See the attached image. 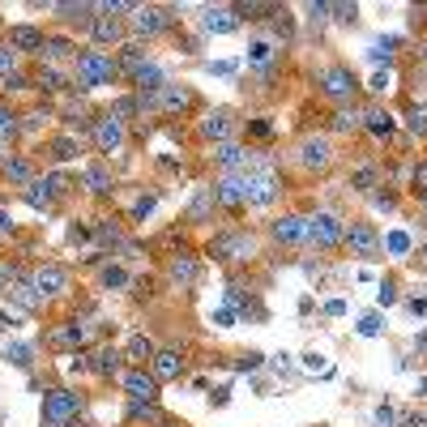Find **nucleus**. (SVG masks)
Listing matches in <instances>:
<instances>
[{
	"instance_id": "obj_34",
	"label": "nucleus",
	"mask_w": 427,
	"mask_h": 427,
	"mask_svg": "<svg viewBox=\"0 0 427 427\" xmlns=\"http://www.w3.org/2000/svg\"><path fill=\"white\" fill-rule=\"evenodd\" d=\"M38 86H43L47 94H56V90H64V73H60V68H43V73H38Z\"/></svg>"
},
{
	"instance_id": "obj_23",
	"label": "nucleus",
	"mask_w": 427,
	"mask_h": 427,
	"mask_svg": "<svg viewBox=\"0 0 427 427\" xmlns=\"http://www.w3.org/2000/svg\"><path fill=\"white\" fill-rule=\"evenodd\" d=\"M145 64V47H137V43H124L120 47V64L115 68H124V73H137Z\"/></svg>"
},
{
	"instance_id": "obj_53",
	"label": "nucleus",
	"mask_w": 427,
	"mask_h": 427,
	"mask_svg": "<svg viewBox=\"0 0 427 427\" xmlns=\"http://www.w3.org/2000/svg\"><path fill=\"white\" fill-rule=\"evenodd\" d=\"M252 133H257V137H274V124H269V120H252Z\"/></svg>"
},
{
	"instance_id": "obj_31",
	"label": "nucleus",
	"mask_w": 427,
	"mask_h": 427,
	"mask_svg": "<svg viewBox=\"0 0 427 427\" xmlns=\"http://www.w3.org/2000/svg\"><path fill=\"white\" fill-rule=\"evenodd\" d=\"M94 372H98V376H115V372H120V355H115L111 346H107V351H98V359H94Z\"/></svg>"
},
{
	"instance_id": "obj_18",
	"label": "nucleus",
	"mask_w": 427,
	"mask_h": 427,
	"mask_svg": "<svg viewBox=\"0 0 427 427\" xmlns=\"http://www.w3.org/2000/svg\"><path fill=\"white\" fill-rule=\"evenodd\" d=\"M240 21H235V9H210L205 13V30H214V34H231Z\"/></svg>"
},
{
	"instance_id": "obj_42",
	"label": "nucleus",
	"mask_w": 427,
	"mask_h": 427,
	"mask_svg": "<svg viewBox=\"0 0 427 427\" xmlns=\"http://www.w3.org/2000/svg\"><path fill=\"white\" fill-rule=\"evenodd\" d=\"M385 248H389V252H411V235H406V231H393V235L385 240Z\"/></svg>"
},
{
	"instance_id": "obj_3",
	"label": "nucleus",
	"mask_w": 427,
	"mask_h": 427,
	"mask_svg": "<svg viewBox=\"0 0 427 427\" xmlns=\"http://www.w3.org/2000/svg\"><path fill=\"white\" fill-rule=\"evenodd\" d=\"M252 252H257V244H252L248 231H231V235H218V240H214V257H218V261H248Z\"/></svg>"
},
{
	"instance_id": "obj_30",
	"label": "nucleus",
	"mask_w": 427,
	"mask_h": 427,
	"mask_svg": "<svg viewBox=\"0 0 427 427\" xmlns=\"http://www.w3.org/2000/svg\"><path fill=\"white\" fill-rule=\"evenodd\" d=\"M4 175L13 184H30V163L26 158H4Z\"/></svg>"
},
{
	"instance_id": "obj_33",
	"label": "nucleus",
	"mask_w": 427,
	"mask_h": 427,
	"mask_svg": "<svg viewBox=\"0 0 427 427\" xmlns=\"http://www.w3.org/2000/svg\"><path fill=\"white\" fill-rule=\"evenodd\" d=\"M68 51H73V43H68V38H47L38 56H47V60H60V56H68Z\"/></svg>"
},
{
	"instance_id": "obj_26",
	"label": "nucleus",
	"mask_w": 427,
	"mask_h": 427,
	"mask_svg": "<svg viewBox=\"0 0 427 427\" xmlns=\"http://www.w3.org/2000/svg\"><path fill=\"white\" fill-rule=\"evenodd\" d=\"M51 338H56L60 346H81V342H86V325H81V321H68V325H64V329H56Z\"/></svg>"
},
{
	"instance_id": "obj_14",
	"label": "nucleus",
	"mask_w": 427,
	"mask_h": 427,
	"mask_svg": "<svg viewBox=\"0 0 427 427\" xmlns=\"http://www.w3.org/2000/svg\"><path fill=\"white\" fill-rule=\"evenodd\" d=\"M299 163H304V167H317V171L329 167V145H325L321 137H308V141L299 145Z\"/></svg>"
},
{
	"instance_id": "obj_55",
	"label": "nucleus",
	"mask_w": 427,
	"mask_h": 427,
	"mask_svg": "<svg viewBox=\"0 0 427 427\" xmlns=\"http://www.w3.org/2000/svg\"><path fill=\"white\" fill-rule=\"evenodd\" d=\"M98 240H103V244H115V240H120V231H115V227H98Z\"/></svg>"
},
{
	"instance_id": "obj_16",
	"label": "nucleus",
	"mask_w": 427,
	"mask_h": 427,
	"mask_svg": "<svg viewBox=\"0 0 427 427\" xmlns=\"http://www.w3.org/2000/svg\"><path fill=\"white\" fill-rule=\"evenodd\" d=\"M184 372V359L175 351H154V381H175Z\"/></svg>"
},
{
	"instance_id": "obj_52",
	"label": "nucleus",
	"mask_w": 427,
	"mask_h": 427,
	"mask_svg": "<svg viewBox=\"0 0 427 427\" xmlns=\"http://www.w3.org/2000/svg\"><path fill=\"white\" fill-rule=\"evenodd\" d=\"M269 56H274V51H269V43H257V47H252V60H257V64H265Z\"/></svg>"
},
{
	"instance_id": "obj_37",
	"label": "nucleus",
	"mask_w": 427,
	"mask_h": 427,
	"mask_svg": "<svg viewBox=\"0 0 427 427\" xmlns=\"http://www.w3.org/2000/svg\"><path fill=\"white\" fill-rule=\"evenodd\" d=\"M128 415H133V419H154V423H163V415L154 411V402H133Z\"/></svg>"
},
{
	"instance_id": "obj_15",
	"label": "nucleus",
	"mask_w": 427,
	"mask_h": 427,
	"mask_svg": "<svg viewBox=\"0 0 427 427\" xmlns=\"http://www.w3.org/2000/svg\"><path fill=\"white\" fill-rule=\"evenodd\" d=\"M9 299H13L21 312H38V308H43V295H38V287H30V282H13V287H9Z\"/></svg>"
},
{
	"instance_id": "obj_12",
	"label": "nucleus",
	"mask_w": 427,
	"mask_h": 427,
	"mask_svg": "<svg viewBox=\"0 0 427 427\" xmlns=\"http://www.w3.org/2000/svg\"><path fill=\"white\" fill-rule=\"evenodd\" d=\"M34 287H38V295H60V291L68 287V274H64L60 265H43V269L34 274Z\"/></svg>"
},
{
	"instance_id": "obj_51",
	"label": "nucleus",
	"mask_w": 427,
	"mask_h": 427,
	"mask_svg": "<svg viewBox=\"0 0 427 427\" xmlns=\"http://www.w3.org/2000/svg\"><path fill=\"white\" fill-rule=\"evenodd\" d=\"M368 90H372V94H385V90H389V73H376V77H372V86H368Z\"/></svg>"
},
{
	"instance_id": "obj_6",
	"label": "nucleus",
	"mask_w": 427,
	"mask_h": 427,
	"mask_svg": "<svg viewBox=\"0 0 427 427\" xmlns=\"http://www.w3.org/2000/svg\"><path fill=\"white\" fill-rule=\"evenodd\" d=\"M321 90H325L329 98H351V94L359 90V81H355V73H351V68L334 64V68H325V73H321Z\"/></svg>"
},
{
	"instance_id": "obj_24",
	"label": "nucleus",
	"mask_w": 427,
	"mask_h": 427,
	"mask_svg": "<svg viewBox=\"0 0 427 427\" xmlns=\"http://www.w3.org/2000/svg\"><path fill=\"white\" fill-rule=\"evenodd\" d=\"M158 94H163V107H167V111H188V107H192V94H188V90H175V86H163Z\"/></svg>"
},
{
	"instance_id": "obj_22",
	"label": "nucleus",
	"mask_w": 427,
	"mask_h": 427,
	"mask_svg": "<svg viewBox=\"0 0 427 427\" xmlns=\"http://www.w3.org/2000/svg\"><path fill=\"white\" fill-rule=\"evenodd\" d=\"M274 240H278V244L304 240V218H282V222H274Z\"/></svg>"
},
{
	"instance_id": "obj_20",
	"label": "nucleus",
	"mask_w": 427,
	"mask_h": 427,
	"mask_svg": "<svg viewBox=\"0 0 427 427\" xmlns=\"http://www.w3.org/2000/svg\"><path fill=\"white\" fill-rule=\"evenodd\" d=\"M21 197H26V201H30V205H34V210H47V205H51V197H56V192H51V184H47V180H30V184H26V192H21Z\"/></svg>"
},
{
	"instance_id": "obj_13",
	"label": "nucleus",
	"mask_w": 427,
	"mask_h": 427,
	"mask_svg": "<svg viewBox=\"0 0 427 427\" xmlns=\"http://www.w3.org/2000/svg\"><path fill=\"white\" fill-rule=\"evenodd\" d=\"M43 43H47V38H43V30H34V26H13V30H9V47H13V51H17V47H21V51H43Z\"/></svg>"
},
{
	"instance_id": "obj_5",
	"label": "nucleus",
	"mask_w": 427,
	"mask_h": 427,
	"mask_svg": "<svg viewBox=\"0 0 427 427\" xmlns=\"http://www.w3.org/2000/svg\"><path fill=\"white\" fill-rule=\"evenodd\" d=\"M244 180H248V201H252V205H269V201L282 192V180H278L274 167H265V171H257V175H244Z\"/></svg>"
},
{
	"instance_id": "obj_29",
	"label": "nucleus",
	"mask_w": 427,
	"mask_h": 427,
	"mask_svg": "<svg viewBox=\"0 0 427 427\" xmlns=\"http://www.w3.org/2000/svg\"><path fill=\"white\" fill-rule=\"evenodd\" d=\"M171 278H175L180 287H188V282L197 278V261H192V257H180V261H171Z\"/></svg>"
},
{
	"instance_id": "obj_46",
	"label": "nucleus",
	"mask_w": 427,
	"mask_h": 427,
	"mask_svg": "<svg viewBox=\"0 0 427 427\" xmlns=\"http://www.w3.org/2000/svg\"><path fill=\"white\" fill-rule=\"evenodd\" d=\"M13 133H17V120H13V111L0 107V137H13Z\"/></svg>"
},
{
	"instance_id": "obj_10",
	"label": "nucleus",
	"mask_w": 427,
	"mask_h": 427,
	"mask_svg": "<svg viewBox=\"0 0 427 427\" xmlns=\"http://www.w3.org/2000/svg\"><path fill=\"white\" fill-rule=\"evenodd\" d=\"M94 141H98V150H103V154H111V150L124 141V128H120V120H111V115L94 120Z\"/></svg>"
},
{
	"instance_id": "obj_49",
	"label": "nucleus",
	"mask_w": 427,
	"mask_h": 427,
	"mask_svg": "<svg viewBox=\"0 0 427 427\" xmlns=\"http://www.w3.org/2000/svg\"><path fill=\"white\" fill-rule=\"evenodd\" d=\"M103 282H107V287H124L128 278H124V269H103Z\"/></svg>"
},
{
	"instance_id": "obj_54",
	"label": "nucleus",
	"mask_w": 427,
	"mask_h": 427,
	"mask_svg": "<svg viewBox=\"0 0 427 427\" xmlns=\"http://www.w3.org/2000/svg\"><path fill=\"white\" fill-rule=\"evenodd\" d=\"M150 210H154V197H145V201H137V205H133V214H137V218H145Z\"/></svg>"
},
{
	"instance_id": "obj_8",
	"label": "nucleus",
	"mask_w": 427,
	"mask_h": 427,
	"mask_svg": "<svg viewBox=\"0 0 427 427\" xmlns=\"http://www.w3.org/2000/svg\"><path fill=\"white\" fill-rule=\"evenodd\" d=\"M214 201H222L227 210H240L248 201V180L244 175H222L218 188H214Z\"/></svg>"
},
{
	"instance_id": "obj_45",
	"label": "nucleus",
	"mask_w": 427,
	"mask_h": 427,
	"mask_svg": "<svg viewBox=\"0 0 427 427\" xmlns=\"http://www.w3.org/2000/svg\"><path fill=\"white\" fill-rule=\"evenodd\" d=\"M359 334H364V338H376V334H381V317H364V321H359Z\"/></svg>"
},
{
	"instance_id": "obj_17",
	"label": "nucleus",
	"mask_w": 427,
	"mask_h": 427,
	"mask_svg": "<svg viewBox=\"0 0 427 427\" xmlns=\"http://www.w3.org/2000/svg\"><path fill=\"white\" fill-rule=\"evenodd\" d=\"M133 81H137V90H141V94H158V90H163V68L145 60V64L133 73Z\"/></svg>"
},
{
	"instance_id": "obj_4",
	"label": "nucleus",
	"mask_w": 427,
	"mask_h": 427,
	"mask_svg": "<svg viewBox=\"0 0 427 427\" xmlns=\"http://www.w3.org/2000/svg\"><path fill=\"white\" fill-rule=\"evenodd\" d=\"M77 411H81V393L56 389V393H47V398H43V415H47V423H68Z\"/></svg>"
},
{
	"instance_id": "obj_43",
	"label": "nucleus",
	"mask_w": 427,
	"mask_h": 427,
	"mask_svg": "<svg viewBox=\"0 0 427 427\" xmlns=\"http://www.w3.org/2000/svg\"><path fill=\"white\" fill-rule=\"evenodd\" d=\"M4 355H9V359H13L17 368H26V364H30V346H26V342H13V346H9Z\"/></svg>"
},
{
	"instance_id": "obj_2",
	"label": "nucleus",
	"mask_w": 427,
	"mask_h": 427,
	"mask_svg": "<svg viewBox=\"0 0 427 427\" xmlns=\"http://www.w3.org/2000/svg\"><path fill=\"white\" fill-rule=\"evenodd\" d=\"M342 222L334 218V214H317V218H304V240H312V244H321V248H334L338 240H342Z\"/></svg>"
},
{
	"instance_id": "obj_21",
	"label": "nucleus",
	"mask_w": 427,
	"mask_h": 427,
	"mask_svg": "<svg viewBox=\"0 0 427 427\" xmlns=\"http://www.w3.org/2000/svg\"><path fill=\"white\" fill-rule=\"evenodd\" d=\"M227 133H231V115H227V111H210L205 124H201V137H218V141H222Z\"/></svg>"
},
{
	"instance_id": "obj_25",
	"label": "nucleus",
	"mask_w": 427,
	"mask_h": 427,
	"mask_svg": "<svg viewBox=\"0 0 427 427\" xmlns=\"http://www.w3.org/2000/svg\"><path fill=\"white\" fill-rule=\"evenodd\" d=\"M86 188L98 192V197L111 192V171H107V167H86Z\"/></svg>"
},
{
	"instance_id": "obj_27",
	"label": "nucleus",
	"mask_w": 427,
	"mask_h": 427,
	"mask_svg": "<svg viewBox=\"0 0 427 427\" xmlns=\"http://www.w3.org/2000/svg\"><path fill=\"white\" fill-rule=\"evenodd\" d=\"M364 124H368L376 137H389V128H393V115H389V111H381V107H372V111L364 115Z\"/></svg>"
},
{
	"instance_id": "obj_1",
	"label": "nucleus",
	"mask_w": 427,
	"mask_h": 427,
	"mask_svg": "<svg viewBox=\"0 0 427 427\" xmlns=\"http://www.w3.org/2000/svg\"><path fill=\"white\" fill-rule=\"evenodd\" d=\"M115 77V60L103 56V51H81L77 56V86L81 90H98Z\"/></svg>"
},
{
	"instance_id": "obj_39",
	"label": "nucleus",
	"mask_w": 427,
	"mask_h": 427,
	"mask_svg": "<svg viewBox=\"0 0 427 427\" xmlns=\"http://www.w3.org/2000/svg\"><path fill=\"white\" fill-rule=\"evenodd\" d=\"M137 107H141V103H137V98H120V103H115V107H111V111H107V115H111V120H128V115H133V111H137Z\"/></svg>"
},
{
	"instance_id": "obj_61",
	"label": "nucleus",
	"mask_w": 427,
	"mask_h": 427,
	"mask_svg": "<svg viewBox=\"0 0 427 427\" xmlns=\"http://www.w3.org/2000/svg\"><path fill=\"white\" fill-rule=\"evenodd\" d=\"M423 257H427V244H423Z\"/></svg>"
},
{
	"instance_id": "obj_57",
	"label": "nucleus",
	"mask_w": 427,
	"mask_h": 427,
	"mask_svg": "<svg viewBox=\"0 0 427 427\" xmlns=\"http://www.w3.org/2000/svg\"><path fill=\"white\" fill-rule=\"evenodd\" d=\"M376 423L389 427V423H393V411H389V406H381V411H376Z\"/></svg>"
},
{
	"instance_id": "obj_50",
	"label": "nucleus",
	"mask_w": 427,
	"mask_h": 427,
	"mask_svg": "<svg viewBox=\"0 0 427 427\" xmlns=\"http://www.w3.org/2000/svg\"><path fill=\"white\" fill-rule=\"evenodd\" d=\"M252 368H261V355H257V351L240 355V372H252Z\"/></svg>"
},
{
	"instance_id": "obj_56",
	"label": "nucleus",
	"mask_w": 427,
	"mask_h": 427,
	"mask_svg": "<svg viewBox=\"0 0 427 427\" xmlns=\"http://www.w3.org/2000/svg\"><path fill=\"white\" fill-rule=\"evenodd\" d=\"M0 282H17V265H0Z\"/></svg>"
},
{
	"instance_id": "obj_44",
	"label": "nucleus",
	"mask_w": 427,
	"mask_h": 427,
	"mask_svg": "<svg viewBox=\"0 0 427 427\" xmlns=\"http://www.w3.org/2000/svg\"><path fill=\"white\" fill-rule=\"evenodd\" d=\"M13 64H17V51L0 43V77H9V73H13Z\"/></svg>"
},
{
	"instance_id": "obj_41",
	"label": "nucleus",
	"mask_w": 427,
	"mask_h": 427,
	"mask_svg": "<svg viewBox=\"0 0 427 427\" xmlns=\"http://www.w3.org/2000/svg\"><path fill=\"white\" fill-rule=\"evenodd\" d=\"M334 128H338V133H351V128H359V115H355V111H338V115H334Z\"/></svg>"
},
{
	"instance_id": "obj_40",
	"label": "nucleus",
	"mask_w": 427,
	"mask_h": 427,
	"mask_svg": "<svg viewBox=\"0 0 427 427\" xmlns=\"http://www.w3.org/2000/svg\"><path fill=\"white\" fill-rule=\"evenodd\" d=\"M235 13H244V17H265V13H278L274 4H261V0H252V4H240Z\"/></svg>"
},
{
	"instance_id": "obj_47",
	"label": "nucleus",
	"mask_w": 427,
	"mask_h": 427,
	"mask_svg": "<svg viewBox=\"0 0 427 427\" xmlns=\"http://www.w3.org/2000/svg\"><path fill=\"white\" fill-rule=\"evenodd\" d=\"M411 180H415V192H419V197H427V163H419V167H415V175H411Z\"/></svg>"
},
{
	"instance_id": "obj_19",
	"label": "nucleus",
	"mask_w": 427,
	"mask_h": 427,
	"mask_svg": "<svg viewBox=\"0 0 427 427\" xmlns=\"http://www.w3.org/2000/svg\"><path fill=\"white\" fill-rule=\"evenodd\" d=\"M218 163H222L227 171H240V167H248V150L235 145V141H222V145H218Z\"/></svg>"
},
{
	"instance_id": "obj_11",
	"label": "nucleus",
	"mask_w": 427,
	"mask_h": 427,
	"mask_svg": "<svg viewBox=\"0 0 427 427\" xmlns=\"http://www.w3.org/2000/svg\"><path fill=\"white\" fill-rule=\"evenodd\" d=\"M124 389H128L133 402H154V398H158V385H154V376H145V372H124Z\"/></svg>"
},
{
	"instance_id": "obj_35",
	"label": "nucleus",
	"mask_w": 427,
	"mask_h": 427,
	"mask_svg": "<svg viewBox=\"0 0 427 427\" xmlns=\"http://www.w3.org/2000/svg\"><path fill=\"white\" fill-rule=\"evenodd\" d=\"M351 184H355V188H359V192H368V188H372V184H376V167H359V171H355V175H351Z\"/></svg>"
},
{
	"instance_id": "obj_58",
	"label": "nucleus",
	"mask_w": 427,
	"mask_h": 427,
	"mask_svg": "<svg viewBox=\"0 0 427 427\" xmlns=\"http://www.w3.org/2000/svg\"><path fill=\"white\" fill-rule=\"evenodd\" d=\"M4 231H13V218H9V214L0 210V235H4Z\"/></svg>"
},
{
	"instance_id": "obj_38",
	"label": "nucleus",
	"mask_w": 427,
	"mask_h": 427,
	"mask_svg": "<svg viewBox=\"0 0 427 427\" xmlns=\"http://www.w3.org/2000/svg\"><path fill=\"white\" fill-rule=\"evenodd\" d=\"M406 124H411L415 133H427V107H423V103H415V107L406 111Z\"/></svg>"
},
{
	"instance_id": "obj_28",
	"label": "nucleus",
	"mask_w": 427,
	"mask_h": 427,
	"mask_svg": "<svg viewBox=\"0 0 427 427\" xmlns=\"http://www.w3.org/2000/svg\"><path fill=\"white\" fill-rule=\"evenodd\" d=\"M94 38L98 43H115L120 38V21L115 17H94Z\"/></svg>"
},
{
	"instance_id": "obj_32",
	"label": "nucleus",
	"mask_w": 427,
	"mask_h": 427,
	"mask_svg": "<svg viewBox=\"0 0 427 427\" xmlns=\"http://www.w3.org/2000/svg\"><path fill=\"white\" fill-rule=\"evenodd\" d=\"M51 158H56V163L77 158V141H73V137H56V141H51Z\"/></svg>"
},
{
	"instance_id": "obj_60",
	"label": "nucleus",
	"mask_w": 427,
	"mask_h": 427,
	"mask_svg": "<svg viewBox=\"0 0 427 427\" xmlns=\"http://www.w3.org/2000/svg\"><path fill=\"white\" fill-rule=\"evenodd\" d=\"M47 427H64V423H47Z\"/></svg>"
},
{
	"instance_id": "obj_7",
	"label": "nucleus",
	"mask_w": 427,
	"mask_h": 427,
	"mask_svg": "<svg viewBox=\"0 0 427 427\" xmlns=\"http://www.w3.org/2000/svg\"><path fill=\"white\" fill-rule=\"evenodd\" d=\"M342 240H346L359 257H376V252H381V235H376L368 222H351V227L342 231Z\"/></svg>"
},
{
	"instance_id": "obj_9",
	"label": "nucleus",
	"mask_w": 427,
	"mask_h": 427,
	"mask_svg": "<svg viewBox=\"0 0 427 427\" xmlns=\"http://www.w3.org/2000/svg\"><path fill=\"white\" fill-rule=\"evenodd\" d=\"M167 26H171L167 9H137V13H133V30H137V34H163Z\"/></svg>"
},
{
	"instance_id": "obj_59",
	"label": "nucleus",
	"mask_w": 427,
	"mask_h": 427,
	"mask_svg": "<svg viewBox=\"0 0 427 427\" xmlns=\"http://www.w3.org/2000/svg\"><path fill=\"white\" fill-rule=\"evenodd\" d=\"M0 167H4V150H0Z\"/></svg>"
},
{
	"instance_id": "obj_48",
	"label": "nucleus",
	"mask_w": 427,
	"mask_h": 427,
	"mask_svg": "<svg viewBox=\"0 0 427 427\" xmlns=\"http://www.w3.org/2000/svg\"><path fill=\"white\" fill-rule=\"evenodd\" d=\"M4 90H30V81H26L21 73H9V77H4Z\"/></svg>"
},
{
	"instance_id": "obj_36",
	"label": "nucleus",
	"mask_w": 427,
	"mask_h": 427,
	"mask_svg": "<svg viewBox=\"0 0 427 427\" xmlns=\"http://www.w3.org/2000/svg\"><path fill=\"white\" fill-rule=\"evenodd\" d=\"M128 359H154L150 338H133V342H128Z\"/></svg>"
}]
</instances>
